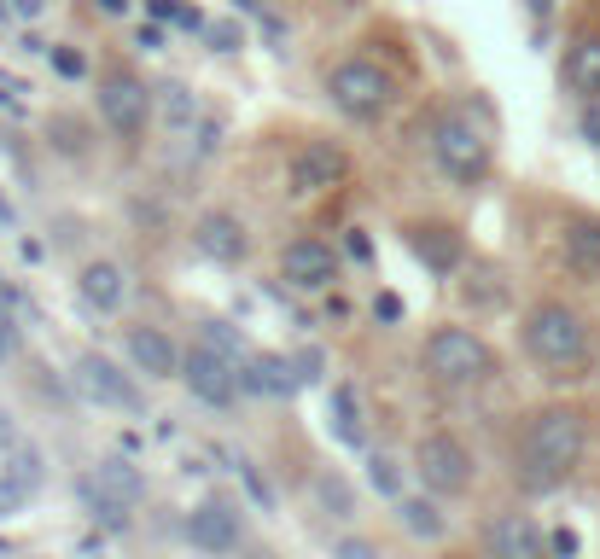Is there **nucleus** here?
Returning a JSON list of instances; mask_svg holds the SVG:
<instances>
[{
	"label": "nucleus",
	"instance_id": "393cba45",
	"mask_svg": "<svg viewBox=\"0 0 600 559\" xmlns=\"http://www.w3.org/2000/svg\"><path fill=\"white\" fill-rule=\"evenodd\" d=\"M88 478H94V484H105L111 495H123V501H134V507H140V495H146V478H140V472H134V466L123 461V455L100 461L94 472H88Z\"/></svg>",
	"mask_w": 600,
	"mask_h": 559
},
{
	"label": "nucleus",
	"instance_id": "4468645a",
	"mask_svg": "<svg viewBox=\"0 0 600 559\" xmlns=\"http://www.w3.org/2000/svg\"><path fill=\"white\" fill-rule=\"evenodd\" d=\"M193 245H199L210 263H245L251 239H245V222L228 216V210H204L199 228H193Z\"/></svg>",
	"mask_w": 600,
	"mask_h": 559
},
{
	"label": "nucleus",
	"instance_id": "cd10ccee",
	"mask_svg": "<svg viewBox=\"0 0 600 559\" xmlns=\"http://www.w3.org/2000/svg\"><path fill=\"white\" fill-rule=\"evenodd\" d=\"M367 484L385 495V501H397L402 495V466L391 461V455H373V461H367Z\"/></svg>",
	"mask_w": 600,
	"mask_h": 559
},
{
	"label": "nucleus",
	"instance_id": "c756f323",
	"mask_svg": "<svg viewBox=\"0 0 600 559\" xmlns=\"http://www.w3.org/2000/svg\"><path fill=\"white\" fill-rule=\"evenodd\" d=\"M210 47H216V53H234V47H245V35H239V24H210Z\"/></svg>",
	"mask_w": 600,
	"mask_h": 559
},
{
	"label": "nucleus",
	"instance_id": "c85d7f7f",
	"mask_svg": "<svg viewBox=\"0 0 600 559\" xmlns=\"http://www.w3.org/2000/svg\"><path fill=\"white\" fill-rule=\"evenodd\" d=\"M204 344H210V350H222L234 367H245V344L234 338V327H222V321H204Z\"/></svg>",
	"mask_w": 600,
	"mask_h": 559
},
{
	"label": "nucleus",
	"instance_id": "e433bc0d",
	"mask_svg": "<svg viewBox=\"0 0 600 559\" xmlns=\"http://www.w3.org/2000/svg\"><path fill=\"white\" fill-rule=\"evenodd\" d=\"M12 443H18V426H12V414L0 408V461H6V449H12Z\"/></svg>",
	"mask_w": 600,
	"mask_h": 559
},
{
	"label": "nucleus",
	"instance_id": "f3484780",
	"mask_svg": "<svg viewBox=\"0 0 600 559\" xmlns=\"http://www.w3.org/2000/svg\"><path fill=\"white\" fill-rule=\"evenodd\" d=\"M542 548H548V536H542L525 513H507V519L490 525V554L496 559H536Z\"/></svg>",
	"mask_w": 600,
	"mask_h": 559
},
{
	"label": "nucleus",
	"instance_id": "9b49d317",
	"mask_svg": "<svg viewBox=\"0 0 600 559\" xmlns=\"http://www.w3.org/2000/svg\"><path fill=\"white\" fill-rule=\"evenodd\" d=\"M280 274L298 286V292H327L333 286V245H321V239H292L286 251H280Z\"/></svg>",
	"mask_w": 600,
	"mask_h": 559
},
{
	"label": "nucleus",
	"instance_id": "a878e982",
	"mask_svg": "<svg viewBox=\"0 0 600 559\" xmlns=\"http://www.w3.org/2000/svg\"><path fill=\"white\" fill-rule=\"evenodd\" d=\"M333 431L350 443V449H362V443H367L362 408H356V391H350V385H333Z\"/></svg>",
	"mask_w": 600,
	"mask_h": 559
},
{
	"label": "nucleus",
	"instance_id": "ddd939ff",
	"mask_svg": "<svg viewBox=\"0 0 600 559\" xmlns=\"http://www.w3.org/2000/svg\"><path fill=\"white\" fill-rule=\"evenodd\" d=\"M239 536L245 530H239V513L228 501H204L199 513H187V542L204 548V554H234Z\"/></svg>",
	"mask_w": 600,
	"mask_h": 559
},
{
	"label": "nucleus",
	"instance_id": "2eb2a0df",
	"mask_svg": "<svg viewBox=\"0 0 600 559\" xmlns=\"http://www.w3.org/2000/svg\"><path fill=\"white\" fill-rule=\"evenodd\" d=\"M303 385V373L292 356H245V367H239V391L251 396H292Z\"/></svg>",
	"mask_w": 600,
	"mask_h": 559
},
{
	"label": "nucleus",
	"instance_id": "79ce46f5",
	"mask_svg": "<svg viewBox=\"0 0 600 559\" xmlns=\"http://www.w3.org/2000/svg\"><path fill=\"white\" fill-rule=\"evenodd\" d=\"M94 12H105V18H123V12H129V0H94Z\"/></svg>",
	"mask_w": 600,
	"mask_h": 559
},
{
	"label": "nucleus",
	"instance_id": "ea45409f",
	"mask_svg": "<svg viewBox=\"0 0 600 559\" xmlns=\"http://www.w3.org/2000/svg\"><path fill=\"white\" fill-rule=\"evenodd\" d=\"M6 6H12L18 18H41V12H47V0H6Z\"/></svg>",
	"mask_w": 600,
	"mask_h": 559
},
{
	"label": "nucleus",
	"instance_id": "a211bd4d",
	"mask_svg": "<svg viewBox=\"0 0 600 559\" xmlns=\"http://www.w3.org/2000/svg\"><path fill=\"white\" fill-rule=\"evenodd\" d=\"M76 292H82V303H88V309L111 315V309H123L129 280H123V268H117V263H88L82 274H76Z\"/></svg>",
	"mask_w": 600,
	"mask_h": 559
},
{
	"label": "nucleus",
	"instance_id": "58836bf2",
	"mask_svg": "<svg viewBox=\"0 0 600 559\" xmlns=\"http://www.w3.org/2000/svg\"><path fill=\"white\" fill-rule=\"evenodd\" d=\"M134 41H140L146 53H158V47H164V30H158V24H140V35H134Z\"/></svg>",
	"mask_w": 600,
	"mask_h": 559
},
{
	"label": "nucleus",
	"instance_id": "423d86ee",
	"mask_svg": "<svg viewBox=\"0 0 600 559\" xmlns=\"http://www.w3.org/2000/svg\"><path fill=\"white\" fill-rule=\"evenodd\" d=\"M414 472L426 478V490L432 495H461L472 490V449L461 437H449V431H432V437H420V449H414Z\"/></svg>",
	"mask_w": 600,
	"mask_h": 559
},
{
	"label": "nucleus",
	"instance_id": "0eeeda50",
	"mask_svg": "<svg viewBox=\"0 0 600 559\" xmlns=\"http://www.w3.org/2000/svg\"><path fill=\"white\" fill-rule=\"evenodd\" d=\"M100 117L117 134H140L152 117V88L134 70H105L100 76Z\"/></svg>",
	"mask_w": 600,
	"mask_h": 559
},
{
	"label": "nucleus",
	"instance_id": "c9c22d12",
	"mask_svg": "<svg viewBox=\"0 0 600 559\" xmlns=\"http://www.w3.org/2000/svg\"><path fill=\"white\" fill-rule=\"evenodd\" d=\"M548 548H554V554H577L583 542H577V530H554V536H548Z\"/></svg>",
	"mask_w": 600,
	"mask_h": 559
},
{
	"label": "nucleus",
	"instance_id": "a19ab883",
	"mask_svg": "<svg viewBox=\"0 0 600 559\" xmlns=\"http://www.w3.org/2000/svg\"><path fill=\"white\" fill-rule=\"evenodd\" d=\"M373 315H385V321H397V315H402V297H391V292H385V297H379V303H373Z\"/></svg>",
	"mask_w": 600,
	"mask_h": 559
},
{
	"label": "nucleus",
	"instance_id": "aec40b11",
	"mask_svg": "<svg viewBox=\"0 0 600 559\" xmlns=\"http://www.w3.org/2000/svg\"><path fill=\"white\" fill-rule=\"evenodd\" d=\"M566 88L583 99H600V35H577L566 47Z\"/></svg>",
	"mask_w": 600,
	"mask_h": 559
},
{
	"label": "nucleus",
	"instance_id": "1a4fd4ad",
	"mask_svg": "<svg viewBox=\"0 0 600 559\" xmlns=\"http://www.w3.org/2000/svg\"><path fill=\"white\" fill-rule=\"evenodd\" d=\"M181 379H187V391L199 396V402H210V408H228L239 396V367L222 356V350H210V344H199L187 362H181Z\"/></svg>",
	"mask_w": 600,
	"mask_h": 559
},
{
	"label": "nucleus",
	"instance_id": "4c0bfd02",
	"mask_svg": "<svg viewBox=\"0 0 600 559\" xmlns=\"http://www.w3.org/2000/svg\"><path fill=\"white\" fill-rule=\"evenodd\" d=\"M333 554H344V559H373V548H367V542H356V536H350V542H333Z\"/></svg>",
	"mask_w": 600,
	"mask_h": 559
},
{
	"label": "nucleus",
	"instance_id": "6ab92c4d",
	"mask_svg": "<svg viewBox=\"0 0 600 559\" xmlns=\"http://www.w3.org/2000/svg\"><path fill=\"white\" fill-rule=\"evenodd\" d=\"M408 251H414L426 268H437V274H455V268H461V233L443 228V222L414 228V233H408Z\"/></svg>",
	"mask_w": 600,
	"mask_h": 559
},
{
	"label": "nucleus",
	"instance_id": "6e6552de",
	"mask_svg": "<svg viewBox=\"0 0 600 559\" xmlns=\"http://www.w3.org/2000/svg\"><path fill=\"white\" fill-rule=\"evenodd\" d=\"M70 379H76V391L88 396V402H100V408H140V391H134V379L123 367L100 356V350H88V356H76L70 367Z\"/></svg>",
	"mask_w": 600,
	"mask_h": 559
},
{
	"label": "nucleus",
	"instance_id": "72a5a7b5",
	"mask_svg": "<svg viewBox=\"0 0 600 559\" xmlns=\"http://www.w3.org/2000/svg\"><path fill=\"white\" fill-rule=\"evenodd\" d=\"M18 356V327H12V315H0V367Z\"/></svg>",
	"mask_w": 600,
	"mask_h": 559
},
{
	"label": "nucleus",
	"instance_id": "f03ea898",
	"mask_svg": "<svg viewBox=\"0 0 600 559\" xmlns=\"http://www.w3.org/2000/svg\"><path fill=\"white\" fill-rule=\"evenodd\" d=\"M525 350L542 367H583L589 362V321L571 303H536L525 315Z\"/></svg>",
	"mask_w": 600,
	"mask_h": 559
},
{
	"label": "nucleus",
	"instance_id": "473e14b6",
	"mask_svg": "<svg viewBox=\"0 0 600 559\" xmlns=\"http://www.w3.org/2000/svg\"><path fill=\"white\" fill-rule=\"evenodd\" d=\"M577 129L589 146H600V99H583V117H577Z\"/></svg>",
	"mask_w": 600,
	"mask_h": 559
},
{
	"label": "nucleus",
	"instance_id": "5701e85b",
	"mask_svg": "<svg viewBox=\"0 0 600 559\" xmlns=\"http://www.w3.org/2000/svg\"><path fill=\"white\" fill-rule=\"evenodd\" d=\"M152 105L164 111L169 129H193V123H204L199 99H193V88H181V82H164V88H152Z\"/></svg>",
	"mask_w": 600,
	"mask_h": 559
},
{
	"label": "nucleus",
	"instance_id": "bb28decb",
	"mask_svg": "<svg viewBox=\"0 0 600 559\" xmlns=\"http://www.w3.org/2000/svg\"><path fill=\"white\" fill-rule=\"evenodd\" d=\"M315 507L333 513V519H350V513H356V495H350V484H344L338 472H321V478H315Z\"/></svg>",
	"mask_w": 600,
	"mask_h": 559
},
{
	"label": "nucleus",
	"instance_id": "b1692460",
	"mask_svg": "<svg viewBox=\"0 0 600 559\" xmlns=\"http://www.w3.org/2000/svg\"><path fill=\"white\" fill-rule=\"evenodd\" d=\"M397 525L408 530V536H420V542H437V536L449 530V519L437 513V501H426V495H420V501H402L397 495Z\"/></svg>",
	"mask_w": 600,
	"mask_h": 559
},
{
	"label": "nucleus",
	"instance_id": "c03bdc74",
	"mask_svg": "<svg viewBox=\"0 0 600 559\" xmlns=\"http://www.w3.org/2000/svg\"><path fill=\"white\" fill-rule=\"evenodd\" d=\"M548 6H554V0H531V12H536V18H548Z\"/></svg>",
	"mask_w": 600,
	"mask_h": 559
},
{
	"label": "nucleus",
	"instance_id": "f8f14e48",
	"mask_svg": "<svg viewBox=\"0 0 600 559\" xmlns=\"http://www.w3.org/2000/svg\"><path fill=\"white\" fill-rule=\"evenodd\" d=\"M344 169H350L344 146L309 140V146H298V158H292V187H298V193H327V187L344 181Z\"/></svg>",
	"mask_w": 600,
	"mask_h": 559
},
{
	"label": "nucleus",
	"instance_id": "412c9836",
	"mask_svg": "<svg viewBox=\"0 0 600 559\" xmlns=\"http://www.w3.org/2000/svg\"><path fill=\"white\" fill-rule=\"evenodd\" d=\"M76 495H82V507H88V519L105 530H129L134 525V501H123V495H111L105 484H94L88 472L76 478Z\"/></svg>",
	"mask_w": 600,
	"mask_h": 559
},
{
	"label": "nucleus",
	"instance_id": "4be33fe9",
	"mask_svg": "<svg viewBox=\"0 0 600 559\" xmlns=\"http://www.w3.org/2000/svg\"><path fill=\"white\" fill-rule=\"evenodd\" d=\"M566 263L577 274H600V216H571L566 222Z\"/></svg>",
	"mask_w": 600,
	"mask_h": 559
},
{
	"label": "nucleus",
	"instance_id": "20e7f679",
	"mask_svg": "<svg viewBox=\"0 0 600 559\" xmlns=\"http://www.w3.org/2000/svg\"><path fill=\"white\" fill-rule=\"evenodd\" d=\"M432 152H437V164L449 169L455 181H484V175H490V134L478 129L467 111H449V117H437Z\"/></svg>",
	"mask_w": 600,
	"mask_h": 559
},
{
	"label": "nucleus",
	"instance_id": "37998d69",
	"mask_svg": "<svg viewBox=\"0 0 600 559\" xmlns=\"http://www.w3.org/2000/svg\"><path fill=\"white\" fill-rule=\"evenodd\" d=\"M0 228H18V210H12V198H0Z\"/></svg>",
	"mask_w": 600,
	"mask_h": 559
},
{
	"label": "nucleus",
	"instance_id": "f257e3e1",
	"mask_svg": "<svg viewBox=\"0 0 600 559\" xmlns=\"http://www.w3.org/2000/svg\"><path fill=\"white\" fill-rule=\"evenodd\" d=\"M583 449H589V420L577 408H566V402L536 408L525 420V437H519V478L531 490H554L577 472Z\"/></svg>",
	"mask_w": 600,
	"mask_h": 559
},
{
	"label": "nucleus",
	"instance_id": "9d476101",
	"mask_svg": "<svg viewBox=\"0 0 600 559\" xmlns=\"http://www.w3.org/2000/svg\"><path fill=\"white\" fill-rule=\"evenodd\" d=\"M41 478H47V455H41L35 443H12V449H6V466H0V519L18 513V507L41 490Z\"/></svg>",
	"mask_w": 600,
	"mask_h": 559
},
{
	"label": "nucleus",
	"instance_id": "7ed1b4c3",
	"mask_svg": "<svg viewBox=\"0 0 600 559\" xmlns=\"http://www.w3.org/2000/svg\"><path fill=\"white\" fill-rule=\"evenodd\" d=\"M426 373L437 385H484L496 373V350L467 327H437L426 338Z\"/></svg>",
	"mask_w": 600,
	"mask_h": 559
},
{
	"label": "nucleus",
	"instance_id": "dca6fc26",
	"mask_svg": "<svg viewBox=\"0 0 600 559\" xmlns=\"http://www.w3.org/2000/svg\"><path fill=\"white\" fill-rule=\"evenodd\" d=\"M129 362H134V373H146V379H181V356H175V344H169L158 327L129 332Z\"/></svg>",
	"mask_w": 600,
	"mask_h": 559
},
{
	"label": "nucleus",
	"instance_id": "f704fd0d",
	"mask_svg": "<svg viewBox=\"0 0 600 559\" xmlns=\"http://www.w3.org/2000/svg\"><path fill=\"white\" fill-rule=\"evenodd\" d=\"M146 12H152V18H175V24H181V12H187V6H181V0H146Z\"/></svg>",
	"mask_w": 600,
	"mask_h": 559
},
{
	"label": "nucleus",
	"instance_id": "2f4dec72",
	"mask_svg": "<svg viewBox=\"0 0 600 559\" xmlns=\"http://www.w3.org/2000/svg\"><path fill=\"white\" fill-rule=\"evenodd\" d=\"M47 53H53V70H59V76H70V82H76V76H82V53H70V47H47Z\"/></svg>",
	"mask_w": 600,
	"mask_h": 559
},
{
	"label": "nucleus",
	"instance_id": "39448f33",
	"mask_svg": "<svg viewBox=\"0 0 600 559\" xmlns=\"http://www.w3.org/2000/svg\"><path fill=\"white\" fill-rule=\"evenodd\" d=\"M327 94H333V105L344 111V117H385L391 111V76L379 65H367V59H344V65L327 76Z\"/></svg>",
	"mask_w": 600,
	"mask_h": 559
},
{
	"label": "nucleus",
	"instance_id": "7c9ffc66",
	"mask_svg": "<svg viewBox=\"0 0 600 559\" xmlns=\"http://www.w3.org/2000/svg\"><path fill=\"white\" fill-rule=\"evenodd\" d=\"M292 362H298L303 385H315V379H321V373H327V356H321V350H298V356H292Z\"/></svg>",
	"mask_w": 600,
	"mask_h": 559
}]
</instances>
